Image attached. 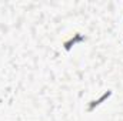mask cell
I'll list each match as a JSON object with an SVG mask.
<instances>
[{
	"instance_id": "obj_1",
	"label": "cell",
	"mask_w": 123,
	"mask_h": 121,
	"mask_svg": "<svg viewBox=\"0 0 123 121\" xmlns=\"http://www.w3.org/2000/svg\"><path fill=\"white\" fill-rule=\"evenodd\" d=\"M77 40H83V37H82V36H79V34H77V38H74V40H73V38H72V40H70V41H67V43H66V44H64V49H66V50H70V47H72V44H74V43H76V41H77Z\"/></svg>"
},
{
	"instance_id": "obj_2",
	"label": "cell",
	"mask_w": 123,
	"mask_h": 121,
	"mask_svg": "<svg viewBox=\"0 0 123 121\" xmlns=\"http://www.w3.org/2000/svg\"><path fill=\"white\" fill-rule=\"evenodd\" d=\"M109 95H110V91H109V93H106V94H105V95H103V97H102V98L99 100V101H94V103H93L92 105L89 107V111H92V110H93V107H94V105H99V104H100V103H102V101H103L105 98H107Z\"/></svg>"
}]
</instances>
